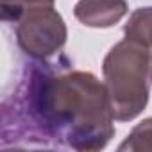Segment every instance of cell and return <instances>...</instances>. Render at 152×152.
<instances>
[{
  "label": "cell",
  "mask_w": 152,
  "mask_h": 152,
  "mask_svg": "<svg viewBox=\"0 0 152 152\" xmlns=\"http://www.w3.org/2000/svg\"><path fill=\"white\" fill-rule=\"evenodd\" d=\"M4 147H56L97 152L115 136V115L104 81L61 61L25 64L2 102Z\"/></svg>",
  "instance_id": "6da1fadb"
},
{
  "label": "cell",
  "mask_w": 152,
  "mask_h": 152,
  "mask_svg": "<svg viewBox=\"0 0 152 152\" xmlns=\"http://www.w3.org/2000/svg\"><path fill=\"white\" fill-rule=\"evenodd\" d=\"M102 75L115 120L131 122L138 118L148 104V48L124 38L106 54Z\"/></svg>",
  "instance_id": "7a4b0ae2"
},
{
  "label": "cell",
  "mask_w": 152,
  "mask_h": 152,
  "mask_svg": "<svg viewBox=\"0 0 152 152\" xmlns=\"http://www.w3.org/2000/svg\"><path fill=\"white\" fill-rule=\"evenodd\" d=\"M13 25L18 48L36 61H47L59 54L68 38L66 23L54 6L29 9Z\"/></svg>",
  "instance_id": "3957f363"
},
{
  "label": "cell",
  "mask_w": 152,
  "mask_h": 152,
  "mask_svg": "<svg viewBox=\"0 0 152 152\" xmlns=\"http://www.w3.org/2000/svg\"><path fill=\"white\" fill-rule=\"evenodd\" d=\"M129 13L125 0H79L73 16L91 29H109Z\"/></svg>",
  "instance_id": "277c9868"
},
{
  "label": "cell",
  "mask_w": 152,
  "mask_h": 152,
  "mask_svg": "<svg viewBox=\"0 0 152 152\" xmlns=\"http://www.w3.org/2000/svg\"><path fill=\"white\" fill-rule=\"evenodd\" d=\"M124 36L148 50L152 48V6L138 7L131 13L127 23L124 25Z\"/></svg>",
  "instance_id": "5b68a950"
},
{
  "label": "cell",
  "mask_w": 152,
  "mask_h": 152,
  "mask_svg": "<svg viewBox=\"0 0 152 152\" xmlns=\"http://www.w3.org/2000/svg\"><path fill=\"white\" fill-rule=\"evenodd\" d=\"M120 152H152V116L141 120L127 134V138L118 145Z\"/></svg>",
  "instance_id": "8992f818"
},
{
  "label": "cell",
  "mask_w": 152,
  "mask_h": 152,
  "mask_svg": "<svg viewBox=\"0 0 152 152\" xmlns=\"http://www.w3.org/2000/svg\"><path fill=\"white\" fill-rule=\"evenodd\" d=\"M54 2L56 0H0L2 20L6 23H15L25 11L41 6H54Z\"/></svg>",
  "instance_id": "52a82bcc"
},
{
  "label": "cell",
  "mask_w": 152,
  "mask_h": 152,
  "mask_svg": "<svg viewBox=\"0 0 152 152\" xmlns=\"http://www.w3.org/2000/svg\"><path fill=\"white\" fill-rule=\"evenodd\" d=\"M150 81H152V57H150Z\"/></svg>",
  "instance_id": "ba28073f"
}]
</instances>
